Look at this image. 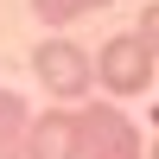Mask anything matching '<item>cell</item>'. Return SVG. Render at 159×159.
I'll list each match as a JSON object with an SVG mask.
<instances>
[{"mask_svg":"<svg viewBox=\"0 0 159 159\" xmlns=\"http://www.w3.org/2000/svg\"><path fill=\"white\" fill-rule=\"evenodd\" d=\"M32 76L45 96L57 102H89L96 96V57H89L76 38H38L32 45Z\"/></svg>","mask_w":159,"mask_h":159,"instance_id":"6da1fadb","label":"cell"},{"mask_svg":"<svg viewBox=\"0 0 159 159\" xmlns=\"http://www.w3.org/2000/svg\"><path fill=\"white\" fill-rule=\"evenodd\" d=\"M153 70H159V57L147 51L140 32H115V38H102V51H96V89H108V102L147 96V89H153Z\"/></svg>","mask_w":159,"mask_h":159,"instance_id":"7a4b0ae2","label":"cell"},{"mask_svg":"<svg viewBox=\"0 0 159 159\" xmlns=\"http://www.w3.org/2000/svg\"><path fill=\"white\" fill-rule=\"evenodd\" d=\"M76 127H83V153L76 159H147V140L127 121L121 102H83L76 108Z\"/></svg>","mask_w":159,"mask_h":159,"instance_id":"3957f363","label":"cell"},{"mask_svg":"<svg viewBox=\"0 0 159 159\" xmlns=\"http://www.w3.org/2000/svg\"><path fill=\"white\" fill-rule=\"evenodd\" d=\"M76 153H83V127H76V108H45V115H32L25 159H76Z\"/></svg>","mask_w":159,"mask_h":159,"instance_id":"277c9868","label":"cell"},{"mask_svg":"<svg viewBox=\"0 0 159 159\" xmlns=\"http://www.w3.org/2000/svg\"><path fill=\"white\" fill-rule=\"evenodd\" d=\"M25 134H32V108L19 89L0 83V159H25Z\"/></svg>","mask_w":159,"mask_h":159,"instance_id":"5b68a950","label":"cell"},{"mask_svg":"<svg viewBox=\"0 0 159 159\" xmlns=\"http://www.w3.org/2000/svg\"><path fill=\"white\" fill-rule=\"evenodd\" d=\"M96 7H115V0H32L38 25H51V32H64V25H76L83 13H96Z\"/></svg>","mask_w":159,"mask_h":159,"instance_id":"8992f818","label":"cell"},{"mask_svg":"<svg viewBox=\"0 0 159 159\" xmlns=\"http://www.w3.org/2000/svg\"><path fill=\"white\" fill-rule=\"evenodd\" d=\"M134 32L147 38V51L159 57V0H153V7H140V25H134Z\"/></svg>","mask_w":159,"mask_h":159,"instance_id":"52a82bcc","label":"cell"},{"mask_svg":"<svg viewBox=\"0 0 159 159\" xmlns=\"http://www.w3.org/2000/svg\"><path fill=\"white\" fill-rule=\"evenodd\" d=\"M147 159H159V134H153V140H147Z\"/></svg>","mask_w":159,"mask_h":159,"instance_id":"ba28073f","label":"cell"}]
</instances>
